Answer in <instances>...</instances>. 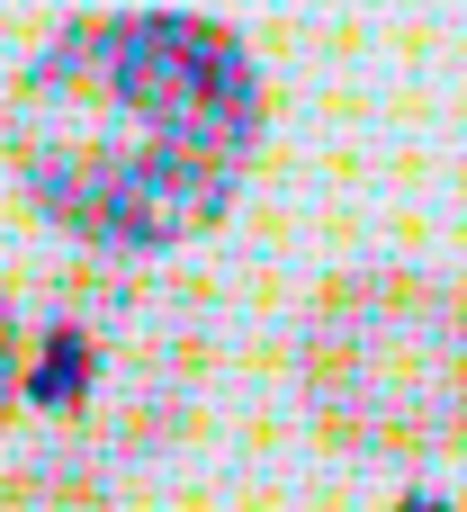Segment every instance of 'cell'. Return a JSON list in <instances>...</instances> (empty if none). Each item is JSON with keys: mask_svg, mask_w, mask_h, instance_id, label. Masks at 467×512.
I'll return each mask as SVG.
<instances>
[{"mask_svg": "<svg viewBox=\"0 0 467 512\" xmlns=\"http://www.w3.org/2000/svg\"><path fill=\"white\" fill-rule=\"evenodd\" d=\"M9 387L81 459H153L207 387V306L153 270H63L27 297Z\"/></svg>", "mask_w": 467, "mask_h": 512, "instance_id": "cell-2", "label": "cell"}, {"mask_svg": "<svg viewBox=\"0 0 467 512\" xmlns=\"http://www.w3.org/2000/svg\"><path fill=\"white\" fill-rule=\"evenodd\" d=\"M270 135L252 45L198 9H90L18 81L27 198L90 252H171L243 198Z\"/></svg>", "mask_w": 467, "mask_h": 512, "instance_id": "cell-1", "label": "cell"}, {"mask_svg": "<svg viewBox=\"0 0 467 512\" xmlns=\"http://www.w3.org/2000/svg\"><path fill=\"white\" fill-rule=\"evenodd\" d=\"M9 512H117V504L99 495V477H81L63 459H27L9 477Z\"/></svg>", "mask_w": 467, "mask_h": 512, "instance_id": "cell-4", "label": "cell"}, {"mask_svg": "<svg viewBox=\"0 0 467 512\" xmlns=\"http://www.w3.org/2000/svg\"><path fill=\"white\" fill-rule=\"evenodd\" d=\"M315 432L351 459H441L467 441V297L423 270H351L297 333Z\"/></svg>", "mask_w": 467, "mask_h": 512, "instance_id": "cell-3", "label": "cell"}]
</instances>
